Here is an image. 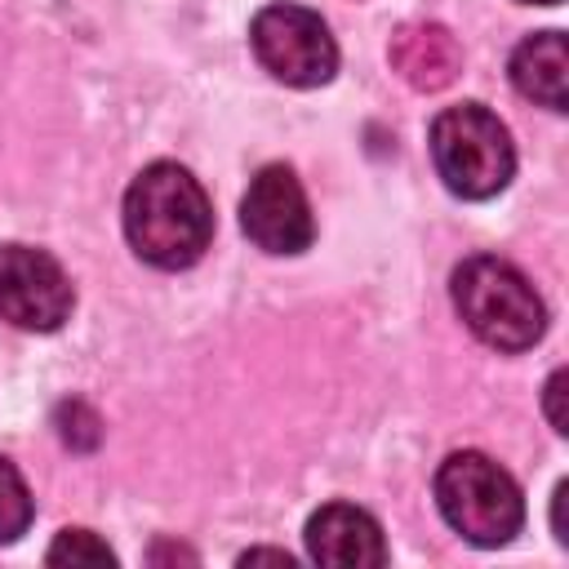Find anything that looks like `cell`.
I'll return each instance as SVG.
<instances>
[{"mask_svg": "<svg viewBox=\"0 0 569 569\" xmlns=\"http://www.w3.org/2000/svg\"><path fill=\"white\" fill-rule=\"evenodd\" d=\"M249 44L253 58L293 89H316L329 84L338 71V44L325 27L320 13L302 4H267L249 22Z\"/></svg>", "mask_w": 569, "mask_h": 569, "instance_id": "5b68a950", "label": "cell"}, {"mask_svg": "<svg viewBox=\"0 0 569 569\" xmlns=\"http://www.w3.org/2000/svg\"><path fill=\"white\" fill-rule=\"evenodd\" d=\"M560 396H565V373L556 369V373L547 378V387H542V400H547V418H551V431H560V436H565L569 427H565V413H560Z\"/></svg>", "mask_w": 569, "mask_h": 569, "instance_id": "5bb4252c", "label": "cell"}, {"mask_svg": "<svg viewBox=\"0 0 569 569\" xmlns=\"http://www.w3.org/2000/svg\"><path fill=\"white\" fill-rule=\"evenodd\" d=\"M387 58L396 67V76L422 93H436L445 84H453L458 67H462V49L453 40L449 27L440 22H405L391 44H387Z\"/></svg>", "mask_w": 569, "mask_h": 569, "instance_id": "9c48e42d", "label": "cell"}, {"mask_svg": "<svg viewBox=\"0 0 569 569\" xmlns=\"http://www.w3.org/2000/svg\"><path fill=\"white\" fill-rule=\"evenodd\" d=\"M76 307L62 262L36 244H0V316L27 333H53Z\"/></svg>", "mask_w": 569, "mask_h": 569, "instance_id": "8992f818", "label": "cell"}, {"mask_svg": "<svg viewBox=\"0 0 569 569\" xmlns=\"http://www.w3.org/2000/svg\"><path fill=\"white\" fill-rule=\"evenodd\" d=\"M307 556L316 565H333V569H378L387 565V542L382 529L369 511L351 507V502H329L320 507L307 529Z\"/></svg>", "mask_w": 569, "mask_h": 569, "instance_id": "ba28073f", "label": "cell"}, {"mask_svg": "<svg viewBox=\"0 0 569 569\" xmlns=\"http://www.w3.org/2000/svg\"><path fill=\"white\" fill-rule=\"evenodd\" d=\"M58 431H62V440L71 445V449H93L98 445V413L89 409V405H80V400H71V405H62L58 409Z\"/></svg>", "mask_w": 569, "mask_h": 569, "instance_id": "4fadbf2b", "label": "cell"}, {"mask_svg": "<svg viewBox=\"0 0 569 569\" xmlns=\"http://www.w3.org/2000/svg\"><path fill=\"white\" fill-rule=\"evenodd\" d=\"M431 160H436V173L445 178V187L462 200H489L516 173L511 133L480 102L445 107L431 120Z\"/></svg>", "mask_w": 569, "mask_h": 569, "instance_id": "277c9868", "label": "cell"}, {"mask_svg": "<svg viewBox=\"0 0 569 569\" xmlns=\"http://www.w3.org/2000/svg\"><path fill=\"white\" fill-rule=\"evenodd\" d=\"M436 507L453 533L476 547H502L525 525V498L507 467L480 449L449 453L436 471Z\"/></svg>", "mask_w": 569, "mask_h": 569, "instance_id": "3957f363", "label": "cell"}, {"mask_svg": "<svg viewBox=\"0 0 569 569\" xmlns=\"http://www.w3.org/2000/svg\"><path fill=\"white\" fill-rule=\"evenodd\" d=\"M124 236L133 253L160 271H182L213 240V204L191 169L173 160L147 164L124 191Z\"/></svg>", "mask_w": 569, "mask_h": 569, "instance_id": "6da1fadb", "label": "cell"}, {"mask_svg": "<svg viewBox=\"0 0 569 569\" xmlns=\"http://www.w3.org/2000/svg\"><path fill=\"white\" fill-rule=\"evenodd\" d=\"M31 511H36V502H31L22 471L9 458H0V542H18L31 525Z\"/></svg>", "mask_w": 569, "mask_h": 569, "instance_id": "8fae6325", "label": "cell"}, {"mask_svg": "<svg viewBox=\"0 0 569 569\" xmlns=\"http://www.w3.org/2000/svg\"><path fill=\"white\" fill-rule=\"evenodd\" d=\"M49 565H116V551L93 529H62L44 551Z\"/></svg>", "mask_w": 569, "mask_h": 569, "instance_id": "7c38bea8", "label": "cell"}, {"mask_svg": "<svg viewBox=\"0 0 569 569\" xmlns=\"http://www.w3.org/2000/svg\"><path fill=\"white\" fill-rule=\"evenodd\" d=\"M244 236L267 253H302L316 236L307 191L289 164H262L240 200Z\"/></svg>", "mask_w": 569, "mask_h": 569, "instance_id": "52a82bcc", "label": "cell"}, {"mask_svg": "<svg viewBox=\"0 0 569 569\" xmlns=\"http://www.w3.org/2000/svg\"><path fill=\"white\" fill-rule=\"evenodd\" d=\"M249 560H276V565H293V556H284V551H244V556H240V565H249Z\"/></svg>", "mask_w": 569, "mask_h": 569, "instance_id": "9a60e30c", "label": "cell"}, {"mask_svg": "<svg viewBox=\"0 0 569 569\" xmlns=\"http://www.w3.org/2000/svg\"><path fill=\"white\" fill-rule=\"evenodd\" d=\"M462 325L493 351H529L547 333V307L533 284L493 253H476L453 267L449 280Z\"/></svg>", "mask_w": 569, "mask_h": 569, "instance_id": "7a4b0ae2", "label": "cell"}, {"mask_svg": "<svg viewBox=\"0 0 569 569\" xmlns=\"http://www.w3.org/2000/svg\"><path fill=\"white\" fill-rule=\"evenodd\" d=\"M520 4H560V0H520Z\"/></svg>", "mask_w": 569, "mask_h": 569, "instance_id": "2e32d148", "label": "cell"}, {"mask_svg": "<svg viewBox=\"0 0 569 569\" xmlns=\"http://www.w3.org/2000/svg\"><path fill=\"white\" fill-rule=\"evenodd\" d=\"M511 84L520 98L565 111L569 107V58H565V36L560 31H538L516 44L511 53Z\"/></svg>", "mask_w": 569, "mask_h": 569, "instance_id": "30bf717a", "label": "cell"}]
</instances>
